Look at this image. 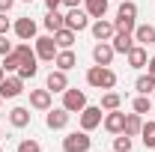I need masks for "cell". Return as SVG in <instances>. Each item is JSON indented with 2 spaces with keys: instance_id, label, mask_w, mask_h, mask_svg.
I'll use <instances>...</instances> for the list:
<instances>
[{
  "instance_id": "cell-1",
  "label": "cell",
  "mask_w": 155,
  "mask_h": 152,
  "mask_svg": "<svg viewBox=\"0 0 155 152\" xmlns=\"http://www.w3.org/2000/svg\"><path fill=\"white\" fill-rule=\"evenodd\" d=\"M87 84L93 90H114L116 87V72L110 66H90L87 69Z\"/></svg>"
},
{
  "instance_id": "cell-2",
  "label": "cell",
  "mask_w": 155,
  "mask_h": 152,
  "mask_svg": "<svg viewBox=\"0 0 155 152\" xmlns=\"http://www.w3.org/2000/svg\"><path fill=\"white\" fill-rule=\"evenodd\" d=\"M93 140H90V131H69L63 137V152H90Z\"/></svg>"
},
{
  "instance_id": "cell-3",
  "label": "cell",
  "mask_w": 155,
  "mask_h": 152,
  "mask_svg": "<svg viewBox=\"0 0 155 152\" xmlns=\"http://www.w3.org/2000/svg\"><path fill=\"white\" fill-rule=\"evenodd\" d=\"M33 48H36V57L45 60V63H54V57H57V51H60L51 33H48V36H36L33 39Z\"/></svg>"
},
{
  "instance_id": "cell-4",
  "label": "cell",
  "mask_w": 155,
  "mask_h": 152,
  "mask_svg": "<svg viewBox=\"0 0 155 152\" xmlns=\"http://www.w3.org/2000/svg\"><path fill=\"white\" fill-rule=\"evenodd\" d=\"M63 107H66L69 114H81V111L87 107V93H84V90H75V87L63 90Z\"/></svg>"
},
{
  "instance_id": "cell-5",
  "label": "cell",
  "mask_w": 155,
  "mask_h": 152,
  "mask_svg": "<svg viewBox=\"0 0 155 152\" xmlns=\"http://www.w3.org/2000/svg\"><path fill=\"white\" fill-rule=\"evenodd\" d=\"M78 119H81V128H84V131H93V128H98V125H101V119H104V114H101V104H87V107L78 114Z\"/></svg>"
},
{
  "instance_id": "cell-6",
  "label": "cell",
  "mask_w": 155,
  "mask_h": 152,
  "mask_svg": "<svg viewBox=\"0 0 155 152\" xmlns=\"http://www.w3.org/2000/svg\"><path fill=\"white\" fill-rule=\"evenodd\" d=\"M69 119H72V114L60 104V107H51V111H45V125L51 128V131H63L66 125H69Z\"/></svg>"
},
{
  "instance_id": "cell-7",
  "label": "cell",
  "mask_w": 155,
  "mask_h": 152,
  "mask_svg": "<svg viewBox=\"0 0 155 152\" xmlns=\"http://www.w3.org/2000/svg\"><path fill=\"white\" fill-rule=\"evenodd\" d=\"M66 27L75 30V33H84V30L90 27V15H87V9H81V6L69 9V12H66Z\"/></svg>"
},
{
  "instance_id": "cell-8",
  "label": "cell",
  "mask_w": 155,
  "mask_h": 152,
  "mask_svg": "<svg viewBox=\"0 0 155 152\" xmlns=\"http://www.w3.org/2000/svg\"><path fill=\"white\" fill-rule=\"evenodd\" d=\"M21 93H24V81L18 75H9L0 81V98H18Z\"/></svg>"
},
{
  "instance_id": "cell-9",
  "label": "cell",
  "mask_w": 155,
  "mask_h": 152,
  "mask_svg": "<svg viewBox=\"0 0 155 152\" xmlns=\"http://www.w3.org/2000/svg\"><path fill=\"white\" fill-rule=\"evenodd\" d=\"M114 57H116V51H114L110 42H96V45H93V63H96V66H110Z\"/></svg>"
},
{
  "instance_id": "cell-10",
  "label": "cell",
  "mask_w": 155,
  "mask_h": 152,
  "mask_svg": "<svg viewBox=\"0 0 155 152\" xmlns=\"http://www.w3.org/2000/svg\"><path fill=\"white\" fill-rule=\"evenodd\" d=\"M12 30H15V36H18L21 42H33L36 33H39V27H36L33 18H18L15 24H12Z\"/></svg>"
},
{
  "instance_id": "cell-11",
  "label": "cell",
  "mask_w": 155,
  "mask_h": 152,
  "mask_svg": "<svg viewBox=\"0 0 155 152\" xmlns=\"http://www.w3.org/2000/svg\"><path fill=\"white\" fill-rule=\"evenodd\" d=\"M90 30H93V39H96V42H110L114 33H116L114 21H104V18H96L90 24Z\"/></svg>"
},
{
  "instance_id": "cell-12",
  "label": "cell",
  "mask_w": 155,
  "mask_h": 152,
  "mask_svg": "<svg viewBox=\"0 0 155 152\" xmlns=\"http://www.w3.org/2000/svg\"><path fill=\"white\" fill-rule=\"evenodd\" d=\"M45 87L51 90V93H63V90H69V78L63 69H51L48 78H45Z\"/></svg>"
},
{
  "instance_id": "cell-13",
  "label": "cell",
  "mask_w": 155,
  "mask_h": 152,
  "mask_svg": "<svg viewBox=\"0 0 155 152\" xmlns=\"http://www.w3.org/2000/svg\"><path fill=\"white\" fill-rule=\"evenodd\" d=\"M101 125H104V131H110V134H122V128H125V114L107 111L104 119H101Z\"/></svg>"
},
{
  "instance_id": "cell-14",
  "label": "cell",
  "mask_w": 155,
  "mask_h": 152,
  "mask_svg": "<svg viewBox=\"0 0 155 152\" xmlns=\"http://www.w3.org/2000/svg\"><path fill=\"white\" fill-rule=\"evenodd\" d=\"M51 90H30V107L33 111H51Z\"/></svg>"
},
{
  "instance_id": "cell-15",
  "label": "cell",
  "mask_w": 155,
  "mask_h": 152,
  "mask_svg": "<svg viewBox=\"0 0 155 152\" xmlns=\"http://www.w3.org/2000/svg\"><path fill=\"white\" fill-rule=\"evenodd\" d=\"M54 66H57V69H63V72H72V69L78 66L75 51H72V48H60L57 57H54Z\"/></svg>"
},
{
  "instance_id": "cell-16",
  "label": "cell",
  "mask_w": 155,
  "mask_h": 152,
  "mask_svg": "<svg viewBox=\"0 0 155 152\" xmlns=\"http://www.w3.org/2000/svg\"><path fill=\"white\" fill-rule=\"evenodd\" d=\"M110 45H114L116 54H128L131 48H134V33H114V39H110Z\"/></svg>"
},
{
  "instance_id": "cell-17",
  "label": "cell",
  "mask_w": 155,
  "mask_h": 152,
  "mask_svg": "<svg viewBox=\"0 0 155 152\" xmlns=\"http://www.w3.org/2000/svg\"><path fill=\"white\" fill-rule=\"evenodd\" d=\"M30 119H33L30 107H12V111H9V125H12V128H27Z\"/></svg>"
},
{
  "instance_id": "cell-18",
  "label": "cell",
  "mask_w": 155,
  "mask_h": 152,
  "mask_svg": "<svg viewBox=\"0 0 155 152\" xmlns=\"http://www.w3.org/2000/svg\"><path fill=\"white\" fill-rule=\"evenodd\" d=\"M125 60H128V66H131V69H143V66L149 63V54H146V48H143V45H134V48L125 54Z\"/></svg>"
},
{
  "instance_id": "cell-19",
  "label": "cell",
  "mask_w": 155,
  "mask_h": 152,
  "mask_svg": "<svg viewBox=\"0 0 155 152\" xmlns=\"http://www.w3.org/2000/svg\"><path fill=\"white\" fill-rule=\"evenodd\" d=\"M134 42L143 45V48L152 45V42H155V27H152V24H137V27H134Z\"/></svg>"
},
{
  "instance_id": "cell-20",
  "label": "cell",
  "mask_w": 155,
  "mask_h": 152,
  "mask_svg": "<svg viewBox=\"0 0 155 152\" xmlns=\"http://www.w3.org/2000/svg\"><path fill=\"white\" fill-rule=\"evenodd\" d=\"M45 30L48 33H57L60 27H66V15H60V9H48V15H45Z\"/></svg>"
},
{
  "instance_id": "cell-21",
  "label": "cell",
  "mask_w": 155,
  "mask_h": 152,
  "mask_svg": "<svg viewBox=\"0 0 155 152\" xmlns=\"http://www.w3.org/2000/svg\"><path fill=\"white\" fill-rule=\"evenodd\" d=\"M107 3L110 0H84V9L90 18H104L107 15Z\"/></svg>"
},
{
  "instance_id": "cell-22",
  "label": "cell",
  "mask_w": 155,
  "mask_h": 152,
  "mask_svg": "<svg viewBox=\"0 0 155 152\" xmlns=\"http://www.w3.org/2000/svg\"><path fill=\"white\" fill-rule=\"evenodd\" d=\"M51 36H54V42H57V48H72L75 39H78V33L69 30V27H60L57 33H51Z\"/></svg>"
},
{
  "instance_id": "cell-23",
  "label": "cell",
  "mask_w": 155,
  "mask_h": 152,
  "mask_svg": "<svg viewBox=\"0 0 155 152\" xmlns=\"http://www.w3.org/2000/svg\"><path fill=\"white\" fill-rule=\"evenodd\" d=\"M140 128H143V116L140 114H125V128L122 131L128 137H140Z\"/></svg>"
},
{
  "instance_id": "cell-24",
  "label": "cell",
  "mask_w": 155,
  "mask_h": 152,
  "mask_svg": "<svg viewBox=\"0 0 155 152\" xmlns=\"http://www.w3.org/2000/svg\"><path fill=\"white\" fill-rule=\"evenodd\" d=\"M131 111L140 116H146V114H152L155 111V101H152V95H137L134 101H131Z\"/></svg>"
},
{
  "instance_id": "cell-25",
  "label": "cell",
  "mask_w": 155,
  "mask_h": 152,
  "mask_svg": "<svg viewBox=\"0 0 155 152\" xmlns=\"http://www.w3.org/2000/svg\"><path fill=\"white\" fill-rule=\"evenodd\" d=\"M122 107V95L119 93H114V90H107V93L101 95V111L107 114V111H119Z\"/></svg>"
},
{
  "instance_id": "cell-26",
  "label": "cell",
  "mask_w": 155,
  "mask_h": 152,
  "mask_svg": "<svg viewBox=\"0 0 155 152\" xmlns=\"http://www.w3.org/2000/svg\"><path fill=\"white\" fill-rule=\"evenodd\" d=\"M134 90H137V95H152V90H155V78L146 72V75H140L134 81Z\"/></svg>"
},
{
  "instance_id": "cell-27",
  "label": "cell",
  "mask_w": 155,
  "mask_h": 152,
  "mask_svg": "<svg viewBox=\"0 0 155 152\" xmlns=\"http://www.w3.org/2000/svg\"><path fill=\"white\" fill-rule=\"evenodd\" d=\"M12 51L21 57V63H33V60H39V57H36V48H30V42H18Z\"/></svg>"
},
{
  "instance_id": "cell-28",
  "label": "cell",
  "mask_w": 155,
  "mask_h": 152,
  "mask_svg": "<svg viewBox=\"0 0 155 152\" xmlns=\"http://www.w3.org/2000/svg\"><path fill=\"white\" fill-rule=\"evenodd\" d=\"M15 75H18L21 81H33V78L39 75V60H33V63H21V69L15 72Z\"/></svg>"
},
{
  "instance_id": "cell-29",
  "label": "cell",
  "mask_w": 155,
  "mask_h": 152,
  "mask_svg": "<svg viewBox=\"0 0 155 152\" xmlns=\"http://www.w3.org/2000/svg\"><path fill=\"white\" fill-rule=\"evenodd\" d=\"M140 137H143V146H146V149H155V119L152 122H143Z\"/></svg>"
},
{
  "instance_id": "cell-30",
  "label": "cell",
  "mask_w": 155,
  "mask_h": 152,
  "mask_svg": "<svg viewBox=\"0 0 155 152\" xmlns=\"http://www.w3.org/2000/svg\"><path fill=\"white\" fill-rule=\"evenodd\" d=\"M114 27H116V33H134L137 18H122V15H116V18H114Z\"/></svg>"
},
{
  "instance_id": "cell-31",
  "label": "cell",
  "mask_w": 155,
  "mask_h": 152,
  "mask_svg": "<svg viewBox=\"0 0 155 152\" xmlns=\"http://www.w3.org/2000/svg\"><path fill=\"white\" fill-rule=\"evenodd\" d=\"M131 146H134V137H128L125 131L114 137V149L116 152H131Z\"/></svg>"
},
{
  "instance_id": "cell-32",
  "label": "cell",
  "mask_w": 155,
  "mask_h": 152,
  "mask_svg": "<svg viewBox=\"0 0 155 152\" xmlns=\"http://www.w3.org/2000/svg\"><path fill=\"white\" fill-rule=\"evenodd\" d=\"M116 15H122V18H137V3L134 0H122L119 9H116Z\"/></svg>"
},
{
  "instance_id": "cell-33",
  "label": "cell",
  "mask_w": 155,
  "mask_h": 152,
  "mask_svg": "<svg viewBox=\"0 0 155 152\" xmlns=\"http://www.w3.org/2000/svg\"><path fill=\"white\" fill-rule=\"evenodd\" d=\"M0 66H3L6 72H18V69H21V57L12 51V54H6V57H3V63H0Z\"/></svg>"
},
{
  "instance_id": "cell-34",
  "label": "cell",
  "mask_w": 155,
  "mask_h": 152,
  "mask_svg": "<svg viewBox=\"0 0 155 152\" xmlns=\"http://www.w3.org/2000/svg\"><path fill=\"white\" fill-rule=\"evenodd\" d=\"M15 152H42V146H39L36 140H21Z\"/></svg>"
},
{
  "instance_id": "cell-35",
  "label": "cell",
  "mask_w": 155,
  "mask_h": 152,
  "mask_svg": "<svg viewBox=\"0 0 155 152\" xmlns=\"http://www.w3.org/2000/svg\"><path fill=\"white\" fill-rule=\"evenodd\" d=\"M12 48H15V45H12L9 39H6V36H0V57H6V54H12Z\"/></svg>"
},
{
  "instance_id": "cell-36",
  "label": "cell",
  "mask_w": 155,
  "mask_h": 152,
  "mask_svg": "<svg viewBox=\"0 0 155 152\" xmlns=\"http://www.w3.org/2000/svg\"><path fill=\"white\" fill-rule=\"evenodd\" d=\"M9 30H12V21L6 18V12H0V36H6Z\"/></svg>"
},
{
  "instance_id": "cell-37",
  "label": "cell",
  "mask_w": 155,
  "mask_h": 152,
  "mask_svg": "<svg viewBox=\"0 0 155 152\" xmlns=\"http://www.w3.org/2000/svg\"><path fill=\"white\" fill-rule=\"evenodd\" d=\"M12 6H15V0H0V12H9Z\"/></svg>"
},
{
  "instance_id": "cell-38",
  "label": "cell",
  "mask_w": 155,
  "mask_h": 152,
  "mask_svg": "<svg viewBox=\"0 0 155 152\" xmlns=\"http://www.w3.org/2000/svg\"><path fill=\"white\" fill-rule=\"evenodd\" d=\"M81 3H84V0H63V6H66V9H75V6H81Z\"/></svg>"
},
{
  "instance_id": "cell-39",
  "label": "cell",
  "mask_w": 155,
  "mask_h": 152,
  "mask_svg": "<svg viewBox=\"0 0 155 152\" xmlns=\"http://www.w3.org/2000/svg\"><path fill=\"white\" fill-rule=\"evenodd\" d=\"M45 6H48V9H60V6H63V0H45Z\"/></svg>"
},
{
  "instance_id": "cell-40",
  "label": "cell",
  "mask_w": 155,
  "mask_h": 152,
  "mask_svg": "<svg viewBox=\"0 0 155 152\" xmlns=\"http://www.w3.org/2000/svg\"><path fill=\"white\" fill-rule=\"evenodd\" d=\"M146 66H149V75L155 78V57H149V63H146Z\"/></svg>"
},
{
  "instance_id": "cell-41",
  "label": "cell",
  "mask_w": 155,
  "mask_h": 152,
  "mask_svg": "<svg viewBox=\"0 0 155 152\" xmlns=\"http://www.w3.org/2000/svg\"><path fill=\"white\" fill-rule=\"evenodd\" d=\"M3 78H6V69H3V66H0V81H3Z\"/></svg>"
},
{
  "instance_id": "cell-42",
  "label": "cell",
  "mask_w": 155,
  "mask_h": 152,
  "mask_svg": "<svg viewBox=\"0 0 155 152\" xmlns=\"http://www.w3.org/2000/svg\"><path fill=\"white\" fill-rule=\"evenodd\" d=\"M21 3H33V0H21Z\"/></svg>"
},
{
  "instance_id": "cell-43",
  "label": "cell",
  "mask_w": 155,
  "mask_h": 152,
  "mask_svg": "<svg viewBox=\"0 0 155 152\" xmlns=\"http://www.w3.org/2000/svg\"><path fill=\"white\" fill-rule=\"evenodd\" d=\"M152 101H155V90H152Z\"/></svg>"
},
{
  "instance_id": "cell-44",
  "label": "cell",
  "mask_w": 155,
  "mask_h": 152,
  "mask_svg": "<svg viewBox=\"0 0 155 152\" xmlns=\"http://www.w3.org/2000/svg\"><path fill=\"white\" fill-rule=\"evenodd\" d=\"M0 137H3V128H0Z\"/></svg>"
},
{
  "instance_id": "cell-45",
  "label": "cell",
  "mask_w": 155,
  "mask_h": 152,
  "mask_svg": "<svg viewBox=\"0 0 155 152\" xmlns=\"http://www.w3.org/2000/svg\"><path fill=\"white\" fill-rule=\"evenodd\" d=\"M0 104H3V98H0Z\"/></svg>"
},
{
  "instance_id": "cell-46",
  "label": "cell",
  "mask_w": 155,
  "mask_h": 152,
  "mask_svg": "<svg viewBox=\"0 0 155 152\" xmlns=\"http://www.w3.org/2000/svg\"><path fill=\"white\" fill-rule=\"evenodd\" d=\"M0 152H3V146H0Z\"/></svg>"
},
{
  "instance_id": "cell-47",
  "label": "cell",
  "mask_w": 155,
  "mask_h": 152,
  "mask_svg": "<svg viewBox=\"0 0 155 152\" xmlns=\"http://www.w3.org/2000/svg\"><path fill=\"white\" fill-rule=\"evenodd\" d=\"M152 48H155V42H152Z\"/></svg>"
},
{
  "instance_id": "cell-48",
  "label": "cell",
  "mask_w": 155,
  "mask_h": 152,
  "mask_svg": "<svg viewBox=\"0 0 155 152\" xmlns=\"http://www.w3.org/2000/svg\"><path fill=\"white\" fill-rule=\"evenodd\" d=\"M152 114H155V111H152Z\"/></svg>"
},
{
  "instance_id": "cell-49",
  "label": "cell",
  "mask_w": 155,
  "mask_h": 152,
  "mask_svg": "<svg viewBox=\"0 0 155 152\" xmlns=\"http://www.w3.org/2000/svg\"><path fill=\"white\" fill-rule=\"evenodd\" d=\"M152 152H155V149H152Z\"/></svg>"
}]
</instances>
